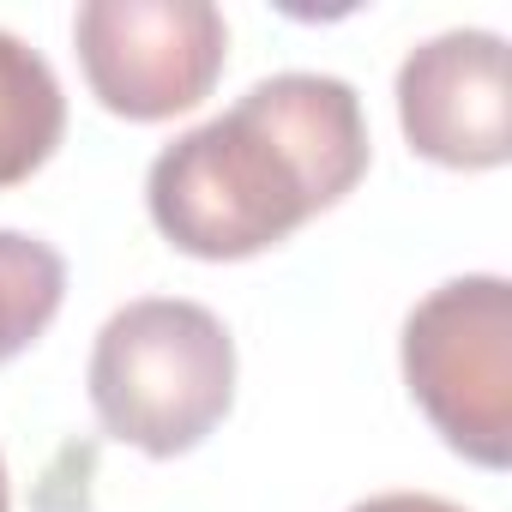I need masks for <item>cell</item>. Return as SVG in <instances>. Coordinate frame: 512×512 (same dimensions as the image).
<instances>
[{
	"mask_svg": "<svg viewBox=\"0 0 512 512\" xmlns=\"http://www.w3.org/2000/svg\"><path fill=\"white\" fill-rule=\"evenodd\" d=\"M67 133L55 67L13 31H0V187L37 175Z\"/></svg>",
	"mask_w": 512,
	"mask_h": 512,
	"instance_id": "8992f818",
	"label": "cell"
},
{
	"mask_svg": "<svg viewBox=\"0 0 512 512\" xmlns=\"http://www.w3.org/2000/svg\"><path fill=\"white\" fill-rule=\"evenodd\" d=\"M0 512H13V494H7V458H0Z\"/></svg>",
	"mask_w": 512,
	"mask_h": 512,
	"instance_id": "9c48e42d",
	"label": "cell"
},
{
	"mask_svg": "<svg viewBox=\"0 0 512 512\" xmlns=\"http://www.w3.org/2000/svg\"><path fill=\"white\" fill-rule=\"evenodd\" d=\"M404 386L434 434L482 464L512 458V284L494 272L428 290L404 320Z\"/></svg>",
	"mask_w": 512,
	"mask_h": 512,
	"instance_id": "3957f363",
	"label": "cell"
},
{
	"mask_svg": "<svg viewBox=\"0 0 512 512\" xmlns=\"http://www.w3.org/2000/svg\"><path fill=\"white\" fill-rule=\"evenodd\" d=\"M73 43L109 115L169 121L211 97L229 25L211 0H85Z\"/></svg>",
	"mask_w": 512,
	"mask_h": 512,
	"instance_id": "277c9868",
	"label": "cell"
},
{
	"mask_svg": "<svg viewBox=\"0 0 512 512\" xmlns=\"http://www.w3.org/2000/svg\"><path fill=\"white\" fill-rule=\"evenodd\" d=\"M350 512H464L458 500H440V494H374V500H356Z\"/></svg>",
	"mask_w": 512,
	"mask_h": 512,
	"instance_id": "ba28073f",
	"label": "cell"
},
{
	"mask_svg": "<svg viewBox=\"0 0 512 512\" xmlns=\"http://www.w3.org/2000/svg\"><path fill=\"white\" fill-rule=\"evenodd\" d=\"M67 260L25 229H0V362H13L61 314Z\"/></svg>",
	"mask_w": 512,
	"mask_h": 512,
	"instance_id": "52a82bcc",
	"label": "cell"
},
{
	"mask_svg": "<svg viewBox=\"0 0 512 512\" xmlns=\"http://www.w3.org/2000/svg\"><path fill=\"white\" fill-rule=\"evenodd\" d=\"M91 410L97 422L151 452H193L235 404V338L205 302L139 296L115 308L91 344Z\"/></svg>",
	"mask_w": 512,
	"mask_h": 512,
	"instance_id": "7a4b0ae2",
	"label": "cell"
},
{
	"mask_svg": "<svg viewBox=\"0 0 512 512\" xmlns=\"http://www.w3.org/2000/svg\"><path fill=\"white\" fill-rule=\"evenodd\" d=\"M368 175L362 97L338 73H272L151 157V223L193 260H253Z\"/></svg>",
	"mask_w": 512,
	"mask_h": 512,
	"instance_id": "6da1fadb",
	"label": "cell"
},
{
	"mask_svg": "<svg viewBox=\"0 0 512 512\" xmlns=\"http://www.w3.org/2000/svg\"><path fill=\"white\" fill-rule=\"evenodd\" d=\"M398 121L410 151L446 169H500L512 157L506 37L440 31L398 67Z\"/></svg>",
	"mask_w": 512,
	"mask_h": 512,
	"instance_id": "5b68a950",
	"label": "cell"
}]
</instances>
